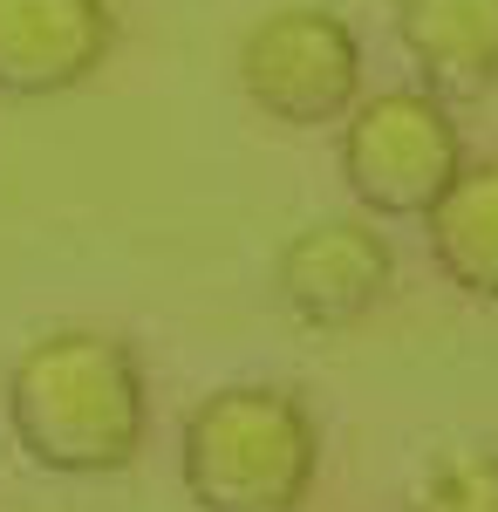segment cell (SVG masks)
Segmentation results:
<instances>
[{
	"label": "cell",
	"mask_w": 498,
	"mask_h": 512,
	"mask_svg": "<svg viewBox=\"0 0 498 512\" xmlns=\"http://www.w3.org/2000/svg\"><path fill=\"white\" fill-rule=\"evenodd\" d=\"M7 424L28 465L55 478H110L151 437V396L130 342L103 328H55L7 369Z\"/></svg>",
	"instance_id": "cell-1"
},
{
	"label": "cell",
	"mask_w": 498,
	"mask_h": 512,
	"mask_svg": "<svg viewBox=\"0 0 498 512\" xmlns=\"http://www.w3.org/2000/svg\"><path fill=\"white\" fill-rule=\"evenodd\" d=\"M321 472V431L280 383H226L185 417L178 478L198 512H301Z\"/></svg>",
	"instance_id": "cell-2"
},
{
	"label": "cell",
	"mask_w": 498,
	"mask_h": 512,
	"mask_svg": "<svg viewBox=\"0 0 498 512\" xmlns=\"http://www.w3.org/2000/svg\"><path fill=\"white\" fill-rule=\"evenodd\" d=\"M464 171V137L444 96L383 89L342 117V185L369 219H423Z\"/></svg>",
	"instance_id": "cell-3"
},
{
	"label": "cell",
	"mask_w": 498,
	"mask_h": 512,
	"mask_svg": "<svg viewBox=\"0 0 498 512\" xmlns=\"http://www.w3.org/2000/svg\"><path fill=\"white\" fill-rule=\"evenodd\" d=\"M239 89L260 117L287 130L342 123L362 96V41L335 7H273L239 41Z\"/></svg>",
	"instance_id": "cell-4"
},
{
	"label": "cell",
	"mask_w": 498,
	"mask_h": 512,
	"mask_svg": "<svg viewBox=\"0 0 498 512\" xmlns=\"http://www.w3.org/2000/svg\"><path fill=\"white\" fill-rule=\"evenodd\" d=\"M396 280V253L376 219H314L273 253V294L301 328H355Z\"/></svg>",
	"instance_id": "cell-5"
},
{
	"label": "cell",
	"mask_w": 498,
	"mask_h": 512,
	"mask_svg": "<svg viewBox=\"0 0 498 512\" xmlns=\"http://www.w3.org/2000/svg\"><path fill=\"white\" fill-rule=\"evenodd\" d=\"M110 48V0H0V96H69Z\"/></svg>",
	"instance_id": "cell-6"
},
{
	"label": "cell",
	"mask_w": 498,
	"mask_h": 512,
	"mask_svg": "<svg viewBox=\"0 0 498 512\" xmlns=\"http://www.w3.org/2000/svg\"><path fill=\"white\" fill-rule=\"evenodd\" d=\"M396 41L444 103L498 89V0H396Z\"/></svg>",
	"instance_id": "cell-7"
},
{
	"label": "cell",
	"mask_w": 498,
	"mask_h": 512,
	"mask_svg": "<svg viewBox=\"0 0 498 512\" xmlns=\"http://www.w3.org/2000/svg\"><path fill=\"white\" fill-rule=\"evenodd\" d=\"M423 239H430L437 274L458 294L498 308V158L464 164L444 185V198L423 212Z\"/></svg>",
	"instance_id": "cell-8"
},
{
	"label": "cell",
	"mask_w": 498,
	"mask_h": 512,
	"mask_svg": "<svg viewBox=\"0 0 498 512\" xmlns=\"http://www.w3.org/2000/svg\"><path fill=\"white\" fill-rule=\"evenodd\" d=\"M403 512H498V451H458L410 485Z\"/></svg>",
	"instance_id": "cell-9"
}]
</instances>
